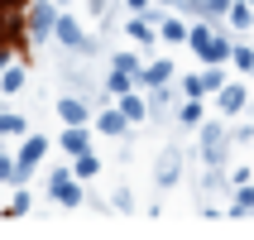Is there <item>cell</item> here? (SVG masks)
Wrapping results in <instances>:
<instances>
[{
	"label": "cell",
	"mask_w": 254,
	"mask_h": 240,
	"mask_svg": "<svg viewBox=\"0 0 254 240\" xmlns=\"http://www.w3.org/2000/svg\"><path fill=\"white\" fill-rule=\"evenodd\" d=\"M187 39H192V48H197V53L206 58V63H226V58H230V48H235V43H230L226 34H211L206 24H197L192 34H187Z\"/></svg>",
	"instance_id": "1"
},
{
	"label": "cell",
	"mask_w": 254,
	"mask_h": 240,
	"mask_svg": "<svg viewBox=\"0 0 254 240\" xmlns=\"http://www.w3.org/2000/svg\"><path fill=\"white\" fill-rule=\"evenodd\" d=\"M226 125H201V159H206V163H226Z\"/></svg>",
	"instance_id": "2"
},
{
	"label": "cell",
	"mask_w": 254,
	"mask_h": 240,
	"mask_svg": "<svg viewBox=\"0 0 254 240\" xmlns=\"http://www.w3.org/2000/svg\"><path fill=\"white\" fill-rule=\"evenodd\" d=\"M178 173H183V154H178V149H168V154L158 159L154 178H158V183H163V187H168V183H178Z\"/></svg>",
	"instance_id": "3"
},
{
	"label": "cell",
	"mask_w": 254,
	"mask_h": 240,
	"mask_svg": "<svg viewBox=\"0 0 254 240\" xmlns=\"http://www.w3.org/2000/svg\"><path fill=\"white\" fill-rule=\"evenodd\" d=\"M216 101H221V111L226 115H235V111H245V86H221V91H216Z\"/></svg>",
	"instance_id": "4"
},
{
	"label": "cell",
	"mask_w": 254,
	"mask_h": 240,
	"mask_svg": "<svg viewBox=\"0 0 254 240\" xmlns=\"http://www.w3.org/2000/svg\"><path fill=\"white\" fill-rule=\"evenodd\" d=\"M53 197H58V202H67V207H72V202H82V192H77V187L67 183V173H58V178H53Z\"/></svg>",
	"instance_id": "5"
},
{
	"label": "cell",
	"mask_w": 254,
	"mask_h": 240,
	"mask_svg": "<svg viewBox=\"0 0 254 240\" xmlns=\"http://www.w3.org/2000/svg\"><path fill=\"white\" fill-rule=\"evenodd\" d=\"M230 24H235V29H250L254 24V10H250V5H245V0H230Z\"/></svg>",
	"instance_id": "6"
},
{
	"label": "cell",
	"mask_w": 254,
	"mask_h": 240,
	"mask_svg": "<svg viewBox=\"0 0 254 240\" xmlns=\"http://www.w3.org/2000/svg\"><path fill=\"white\" fill-rule=\"evenodd\" d=\"M197 86H201V91H221V86H226V77H221V63H211V68L201 72Z\"/></svg>",
	"instance_id": "7"
},
{
	"label": "cell",
	"mask_w": 254,
	"mask_h": 240,
	"mask_svg": "<svg viewBox=\"0 0 254 240\" xmlns=\"http://www.w3.org/2000/svg\"><path fill=\"white\" fill-rule=\"evenodd\" d=\"M29 24H34V34H48V29L58 24V14L48 10V5H39V10H34V19H29Z\"/></svg>",
	"instance_id": "8"
},
{
	"label": "cell",
	"mask_w": 254,
	"mask_h": 240,
	"mask_svg": "<svg viewBox=\"0 0 254 240\" xmlns=\"http://www.w3.org/2000/svg\"><path fill=\"white\" fill-rule=\"evenodd\" d=\"M63 120H67V125H82V120H86V106H82V101H63Z\"/></svg>",
	"instance_id": "9"
},
{
	"label": "cell",
	"mask_w": 254,
	"mask_h": 240,
	"mask_svg": "<svg viewBox=\"0 0 254 240\" xmlns=\"http://www.w3.org/2000/svg\"><path fill=\"white\" fill-rule=\"evenodd\" d=\"M168 77H173V63H154V68L144 72V82H149V86H163Z\"/></svg>",
	"instance_id": "10"
},
{
	"label": "cell",
	"mask_w": 254,
	"mask_h": 240,
	"mask_svg": "<svg viewBox=\"0 0 254 240\" xmlns=\"http://www.w3.org/2000/svg\"><path fill=\"white\" fill-rule=\"evenodd\" d=\"M235 212H254V183H240V192H235Z\"/></svg>",
	"instance_id": "11"
},
{
	"label": "cell",
	"mask_w": 254,
	"mask_h": 240,
	"mask_svg": "<svg viewBox=\"0 0 254 240\" xmlns=\"http://www.w3.org/2000/svg\"><path fill=\"white\" fill-rule=\"evenodd\" d=\"M63 149H67V154H82V149H86V135H82V130H67V135H63Z\"/></svg>",
	"instance_id": "12"
},
{
	"label": "cell",
	"mask_w": 254,
	"mask_h": 240,
	"mask_svg": "<svg viewBox=\"0 0 254 240\" xmlns=\"http://www.w3.org/2000/svg\"><path fill=\"white\" fill-rule=\"evenodd\" d=\"M58 34H63V43H82V29H77V24H72V19H58Z\"/></svg>",
	"instance_id": "13"
},
{
	"label": "cell",
	"mask_w": 254,
	"mask_h": 240,
	"mask_svg": "<svg viewBox=\"0 0 254 240\" xmlns=\"http://www.w3.org/2000/svg\"><path fill=\"white\" fill-rule=\"evenodd\" d=\"M120 115H125V120H139V115H144V101L139 96H125V101H120Z\"/></svg>",
	"instance_id": "14"
},
{
	"label": "cell",
	"mask_w": 254,
	"mask_h": 240,
	"mask_svg": "<svg viewBox=\"0 0 254 240\" xmlns=\"http://www.w3.org/2000/svg\"><path fill=\"white\" fill-rule=\"evenodd\" d=\"M230 58H235V68H245V72H254V48H230Z\"/></svg>",
	"instance_id": "15"
},
{
	"label": "cell",
	"mask_w": 254,
	"mask_h": 240,
	"mask_svg": "<svg viewBox=\"0 0 254 240\" xmlns=\"http://www.w3.org/2000/svg\"><path fill=\"white\" fill-rule=\"evenodd\" d=\"M101 130H106V135H120V130H125V115H120V111L101 115Z\"/></svg>",
	"instance_id": "16"
},
{
	"label": "cell",
	"mask_w": 254,
	"mask_h": 240,
	"mask_svg": "<svg viewBox=\"0 0 254 240\" xmlns=\"http://www.w3.org/2000/svg\"><path fill=\"white\" fill-rule=\"evenodd\" d=\"M163 39H173V43L187 39V24H183V19H168V24H163Z\"/></svg>",
	"instance_id": "17"
},
{
	"label": "cell",
	"mask_w": 254,
	"mask_h": 240,
	"mask_svg": "<svg viewBox=\"0 0 254 240\" xmlns=\"http://www.w3.org/2000/svg\"><path fill=\"white\" fill-rule=\"evenodd\" d=\"M183 125H201V106H197V96L183 106Z\"/></svg>",
	"instance_id": "18"
},
{
	"label": "cell",
	"mask_w": 254,
	"mask_h": 240,
	"mask_svg": "<svg viewBox=\"0 0 254 240\" xmlns=\"http://www.w3.org/2000/svg\"><path fill=\"white\" fill-rule=\"evenodd\" d=\"M96 168H101V163H96V159H91V154L82 149V154H77V173H82V178H91Z\"/></svg>",
	"instance_id": "19"
},
{
	"label": "cell",
	"mask_w": 254,
	"mask_h": 240,
	"mask_svg": "<svg viewBox=\"0 0 254 240\" xmlns=\"http://www.w3.org/2000/svg\"><path fill=\"white\" fill-rule=\"evenodd\" d=\"M129 34H134V39H139V43H149V39H154V29L144 24V19H134V24H129Z\"/></svg>",
	"instance_id": "20"
},
{
	"label": "cell",
	"mask_w": 254,
	"mask_h": 240,
	"mask_svg": "<svg viewBox=\"0 0 254 240\" xmlns=\"http://www.w3.org/2000/svg\"><path fill=\"white\" fill-rule=\"evenodd\" d=\"M111 91H129V72H120V68L111 72Z\"/></svg>",
	"instance_id": "21"
},
{
	"label": "cell",
	"mask_w": 254,
	"mask_h": 240,
	"mask_svg": "<svg viewBox=\"0 0 254 240\" xmlns=\"http://www.w3.org/2000/svg\"><path fill=\"white\" fill-rule=\"evenodd\" d=\"M230 10V0H206V14H226Z\"/></svg>",
	"instance_id": "22"
},
{
	"label": "cell",
	"mask_w": 254,
	"mask_h": 240,
	"mask_svg": "<svg viewBox=\"0 0 254 240\" xmlns=\"http://www.w3.org/2000/svg\"><path fill=\"white\" fill-rule=\"evenodd\" d=\"M91 10H106V0H91Z\"/></svg>",
	"instance_id": "23"
},
{
	"label": "cell",
	"mask_w": 254,
	"mask_h": 240,
	"mask_svg": "<svg viewBox=\"0 0 254 240\" xmlns=\"http://www.w3.org/2000/svg\"><path fill=\"white\" fill-rule=\"evenodd\" d=\"M129 5H134V10H144V5H149V0H129Z\"/></svg>",
	"instance_id": "24"
},
{
	"label": "cell",
	"mask_w": 254,
	"mask_h": 240,
	"mask_svg": "<svg viewBox=\"0 0 254 240\" xmlns=\"http://www.w3.org/2000/svg\"><path fill=\"white\" fill-rule=\"evenodd\" d=\"M245 5H254V0H245Z\"/></svg>",
	"instance_id": "25"
}]
</instances>
